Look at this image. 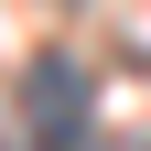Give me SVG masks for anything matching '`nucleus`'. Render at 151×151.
<instances>
[{"label": "nucleus", "mask_w": 151, "mask_h": 151, "mask_svg": "<svg viewBox=\"0 0 151 151\" xmlns=\"http://www.w3.org/2000/svg\"><path fill=\"white\" fill-rule=\"evenodd\" d=\"M22 129H32V151H86L97 140V86H86L76 54H32L22 65Z\"/></svg>", "instance_id": "1"}, {"label": "nucleus", "mask_w": 151, "mask_h": 151, "mask_svg": "<svg viewBox=\"0 0 151 151\" xmlns=\"http://www.w3.org/2000/svg\"><path fill=\"white\" fill-rule=\"evenodd\" d=\"M0 151H11V140H0Z\"/></svg>", "instance_id": "2"}]
</instances>
